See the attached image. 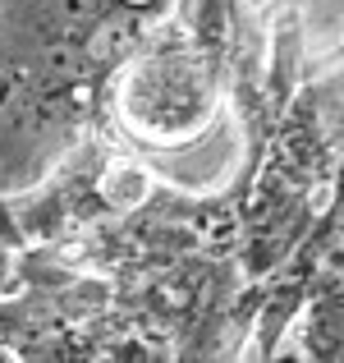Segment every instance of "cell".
<instances>
[{"instance_id":"1","label":"cell","mask_w":344,"mask_h":363,"mask_svg":"<svg viewBox=\"0 0 344 363\" xmlns=\"http://www.w3.org/2000/svg\"><path fill=\"white\" fill-rule=\"evenodd\" d=\"M129 322L115 285L64 262L60 248L28 244L0 294V350L14 363H92Z\"/></svg>"},{"instance_id":"11","label":"cell","mask_w":344,"mask_h":363,"mask_svg":"<svg viewBox=\"0 0 344 363\" xmlns=\"http://www.w3.org/2000/svg\"><path fill=\"white\" fill-rule=\"evenodd\" d=\"M0 363H14V359H9V354H5V350H0Z\"/></svg>"},{"instance_id":"3","label":"cell","mask_w":344,"mask_h":363,"mask_svg":"<svg viewBox=\"0 0 344 363\" xmlns=\"http://www.w3.org/2000/svg\"><path fill=\"white\" fill-rule=\"evenodd\" d=\"M239 235V189L221 194H184L175 184H151L133 212L115 216L69 244H55L64 262L101 276L110 285H133L161 276L188 257H234Z\"/></svg>"},{"instance_id":"4","label":"cell","mask_w":344,"mask_h":363,"mask_svg":"<svg viewBox=\"0 0 344 363\" xmlns=\"http://www.w3.org/2000/svg\"><path fill=\"white\" fill-rule=\"evenodd\" d=\"M151 184L156 179L147 170V157L129 147L110 120H97L88 124V133L74 143V152L51 170L42 189L9 198V216L23 235V248L28 244L55 248L133 212L151 194Z\"/></svg>"},{"instance_id":"8","label":"cell","mask_w":344,"mask_h":363,"mask_svg":"<svg viewBox=\"0 0 344 363\" xmlns=\"http://www.w3.org/2000/svg\"><path fill=\"white\" fill-rule=\"evenodd\" d=\"M9 276H14V248L0 244V294L9 290Z\"/></svg>"},{"instance_id":"5","label":"cell","mask_w":344,"mask_h":363,"mask_svg":"<svg viewBox=\"0 0 344 363\" xmlns=\"http://www.w3.org/2000/svg\"><path fill=\"white\" fill-rule=\"evenodd\" d=\"M299 354L308 363H344V276L340 262L321 272L299 308Z\"/></svg>"},{"instance_id":"2","label":"cell","mask_w":344,"mask_h":363,"mask_svg":"<svg viewBox=\"0 0 344 363\" xmlns=\"http://www.w3.org/2000/svg\"><path fill=\"white\" fill-rule=\"evenodd\" d=\"M225 106V65L175 14L147 33L110 83V124L129 147L170 152L202 138Z\"/></svg>"},{"instance_id":"6","label":"cell","mask_w":344,"mask_h":363,"mask_svg":"<svg viewBox=\"0 0 344 363\" xmlns=\"http://www.w3.org/2000/svg\"><path fill=\"white\" fill-rule=\"evenodd\" d=\"M92 363H175V354H170V340L156 331H124Z\"/></svg>"},{"instance_id":"10","label":"cell","mask_w":344,"mask_h":363,"mask_svg":"<svg viewBox=\"0 0 344 363\" xmlns=\"http://www.w3.org/2000/svg\"><path fill=\"white\" fill-rule=\"evenodd\" d=\"M266 5H271V0H248V9H253V14H262Z\"/></svg>"},{"instance_id":"9","label":"cell","mask_w":344,"mask_h":363,"mask_svg":"<svg viewBox=\"0 0 344 363\" xmlns=\"http://www.w3.org/2000/svg\"><path fill=\"white\" fill-rule=\"evenodd\" d=\"M234 363H248V359H234ZM266 363H308L303 354H275V359H266Z\"/></svg>"},{"instance_id":"7","label":"cell","mask_w":344,"mask_h":363,"mask_svg":"<svg viewBox=\"0 0 344 363\" xmlns=\"http://www.w3.org/2000/svg\"><path fill=\"white\" fill-rule=\"evenodd\" d=\"M0 244H9L18 253L23 248V235H18V225H14V216H9V198H0Z\"/></svg>"}]
</instances>
